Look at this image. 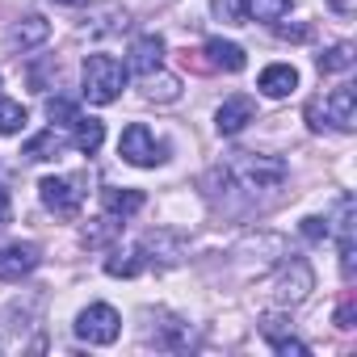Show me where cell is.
Returning <instances> with one entry per match:
<instances>
[{
    "mask_svg": "<svg viewBox=\"0 0 357 357\" xmlns=\"http://www.w3.org/2000/svg\"><path fill=\"white\" fill-rule=\"evenodd\" d=\"M143 80V97L147 101H160V105H168V101H176V97H181V80H176V76H168V72H147V76H139Z\"/></svg>",
    "mask_w": 357,
    "mask_h": 357,
    "instance_id": "e0dca14e",
    "label": "cell"
},
{
    "mask_svg": "<svg viewBox=\"0 0 357 357\" xmlns=\"http://www.w3.org/2000/svg\"><path fill=\"white\" fill-rule=\"evenodd\" d=\"M126 63H118L114 55H89L80 68V93L89 105H109L126 89Z\"/></svg>",
    "mask_w": 357,
    "mask_h": 357,
    "instance_id": "7a4b0ae2",
    "label": "cell"
},
{
    "mask_svg": "<svg viewBox=\"0 0 357 357\" xmlns=\"http://www.w3.org/2000/svg\"><path fill=\"white\" fill-rule=\"evenodd\" d=\"M160 349H185L194 336H190V324L185 319H164V332L160 336H151Z\"/></svg>",
    "mask_w": 357,
    "mask_h": 357,
    "instance_id": "cb8c5ba5",
    "label": "cell"
},
{
    "mask_svg": "<svg viewBox=\"0 0 357 357\" xmlns=\"http://www.w3.org/2000/svg\"><path fill=\"white\" fill-rule=\"evenodd\" d=\"M353 231H357V206L344 194L336 219H328V236H336V244H340V273L344 278H353V252H357V236Z\"/></svg>",
    "mask_w": 357,
    "mask_h": 357,
    "instance_id": "ba28073f",
    "label": "cell"
},
{
    "mask_svg": "<svg viewBox=\"0 0 357 357\" xmlns=\"http://www.w3.org/2000/svg\"><path fill=\"white\" fill-rule=\"evenodd\" d=\"M307 34H311L307 26H294V30H290V26H278V38H294V43H303Z\"/></svg>",
    "mask_w": 357,
    "mask_h": 357,
    "instance_id": "1f68e13d",
    "label": "cell"
},
{
    "mask_svg": "<svg viewBox=\"0 0 357 357\" xmlns=\"http://www.w3.org/2000/svg\"><path fill=\"white\" fill-rule=\"evenodd\" d=\"M206 55H211V63L215 68H223V72H240L244 63H248V55H244V47L240 43H227V38H206V47H202Z\"/></svg>",
    "mask_w": 357,
    "mask_h": 357,
    "instance_id": "9a60e30c",
    "label": "cell"
},
{
    "mask_svg": "<svg viewBox=\"0 0 357 357\" xmlns=\"http://www.w3.org/2000/svg\"><path fill=\"white\" fill-rule=\"evenodd\" d=\"M43 252L38 244H5L0 248V282H22L38 269Z\"/></svg>",
    "mask_w": 357,
    "mask_h": 357,
    "instance_id": "9c48e42d",
    "label": "cell"
},
{
    "mask_svg": "<svg viewBox=\"0 0 357 357\" xmlns=\"http://www.w3.org/2000/svg\"><path fill=\"white\" fill-rule=\"evenodd\" d=\"M336 328H353V303H344V307L336 311Z\"/></svg>",
    "mask_w": 357,
    "mask_h": 357,
    "instance_id": "d6a6232c",
    "label": "cell"
},
{
    "mask_svg": "<svg viewBox=\"0 0 357 357\" xmlns=\"http://www.w3.org/2000/svg\"><path fill=\"white\" fill-rule=\"evenodd\" d=\"M311 290H315V273H311V265H307V261H298V257L282 261V265L273 269V278L265 282V298H269L273 307H282V311H290V307L307 303V294H311Z\"/></svg>",
    "mask_w": 357,
    "mask_h": 357,
    "instance_id": "3957f363",
    "label": "cell"
},
{
    "mask_svg": "<svg viewBox=\"0 0 357 357\" xmlns=\"http://www.w3.org/2000/svg\"><path fill=\"white\" fill-rule=\"evenodd\" d=\"M55 5H84V0H55Z\"/></svg>",
    "mask_w": 357,
    "mask_h": 357,
    "instance_id": "836d02e7",
    "label": "cell"
},
{
    "mask_svg": "<svg viewBox=\"0 0 357 357\" xmlns=\"http://www.w3.org/2000/svg\"><path fill=\"white\" fill-rule=\"evenodd\" d=\"M118 155H122L126 164H135V168H155V164L168 160V143L155 139L147 126L135 122V126L122 130V139H118Z\"/></svg>",
    "mask_w": 357,
    "mask_h": 357,
    "instance_id": "5b68a950",
    "label": "cell"
},
{
    "mask_svg": "<svg viewBox=\"0 0 357 357\" xmlns=\"http://www.w3.org/2000/svg\"><path fill=\"white\" fill-rule=\"evenodd\" d=\"M328 9H332L336 17H353V13H357V0H328Z\"/></svg>",
    "mask_w": 357,
    "mask_h": 357,
    "instance_id": "f546056e",
    "label": "cell"
},
{
    "mask_svg": "<svg viewBox=\"0 0 357 357\" xmlns=\"http://www.w3.org/2000/svg\"><path fill=\"white\" fill-rule=\"evenodd\" d=\"M211 13L227 26H244L248 13H244V0H211Z\"/></svg>",
    "mask_w": 357,
    "mask_h": 357,
    "instance_id": "83f0119b",
    "label": "cell"
},
{
    "mask_svg": "<svg viewBox=\"0 0 357 357\" xmlns=\"http://www.w3.org/2000/svg\"><path fill=\"white\" fill-rule=\"evenodd\" d=\"M101 143H105V126L97 122V118H76V126H72V147L80 151V155H97L101 151Z\"/></svg>",
    "mask_w": 357,
    "mask_h": 357,
    "instance_id": "2e32d148",
    "label": "cell"
},
{
    "mask_svg": "<svg viewBox=\"0 0 357 357\" xmlns=\"http://www.w3.org/2000/svg\"><path fill=\"white\" fill-rule=\"evenodd\" d=\"M252 118H257V105H252V97L236 93V97H227V101L215 109V130H219V135H240V130H244Z\"/></svg>",
    "mask_w": 357,
    "mask_h": 357,
    "instance_id": "30bf717a",
    "label": "cell"
},
{
    "mask_svg": "<svg viewBox=\"0 0 357 357\" xmlns=\"http://www.w3.org/2000/svg\"><path fill=\"white\" fill-rule=\"evenodd\" d=\"M118 231H122V219H114V215H101L93 227H84V244H93V248H97V244H109Z\"/></svg>",
    "mask_w": 357,
    "mask_h": 357,
    "instance_id": "4316f807",
    "label": "cell"
},
{
    "mask_svg": "<svg viewBox=\"0 0 357 357\" xmlns=\"http://www.w3.org/2000/svg\"><path fill=\"white\" fill-rule=\"evenodd\" d=\"M38 198L55 219H76L80 206H84V190H80V181H72V176H43Z\"/></svg>",
    "mask_w": 357,
    "mask_h": 357,
    "instance_id": "8992f818",
    "label": "cell"
},
{
    "mask_svg": "<svg viewBox=\"0 0 357 357\" xmlns=\"http://www.w3.org/2000/svg\"><path fill=\"white\" fill-rule=\"evenodd\" d=\"M63 151V135L51 126V130H43V135H34V139H26V147H22V155L26 160H55Z\"/></svg>",
    "mask_w": 357,
    "mask_h": 357,
    "instance_id": "ffe728a7",
    "label": "cell"
},
{
    "mask_svg": "<svg viewBox=\"0 0 357 357\" xmlns=\"http://www.w3.org/2000/svg\"><path fill=\"white\" fill-rule=\"evenodd\" d=\"M30 122L26 105L22 101H9V97H0V135H22Z\"/></svg>",
    "mask_w": 357,
    "mask_h": 357,
    "instance_id": "603a6c76",
    "label": "cell"
},
{
    "mask_svg": "<svg viewBox=\"0 0 357 357\" xmlns=\"http://www.w3.org/2000/svg\"><path fill=\"white\" fill-rule=\"evenodd\" d=\"M47 34H51V22L38 17V13H30V17H22V22L9 26L5 43H9V51H34V47L47 43Z\"/></svg>",
    "mask_w": 357,
    "mask_h": 357,
    "instance_id": "8fae6325",
    "label": "cell"
},
{
    "mask_svg": "<svg viewBox=\"0 0 357 357\" xmlns=\"http://www.w3.org/2000/svg\"><path fill=\"white\" fill-rule=\"evenodd\" d=\"M9 223H13V202H9L5 185H0V227H9Z\"/></svg>",
    "mask_w": 357,
    "mask_h": 357,
    "instance_id": "4dcf8cb0",
    "label": "cell"
},
{
    "mask_svg": "<svg viewBox=\"0 0 357 357\" xmlns=\"http://www.w3.org/2000/svg\"><path fill=\"white\" fill-rule=\"evenodd\" d=\"M47 118H51L55 126L72 130V126H76V118H80V105H76V101H68V97H51V101H47Z\"/></svg>",
    "mask_w": 357,
    "mask_h": 357,
    "instance_id": "d4e9b609",
    "label": "cell"
},
{
    "mask_svg": "<svg viewBox=\"0 0 357 357\" xmlns=\"http://www.w3.org/2000/svg\"><path fill=\"white\" fill-rule=\"evenodd\" d=\"M143 265H147L143 244H130V248H118V252L105 261V273H109V278H135Z\"/></svg>",
    "mask_w": 357,
    "mask_h": 357,
    "instance_id": "ac0fdd59",
    "label": "cell"
},
{
    "mask_svg": "<svg viewBox=\"0 0 357 357\" xmlns=\"http://www.w3.org/2000/svg\"><path fill=\"white\" fill-rule=\"evenodd\" d=\"M143 211V194L139 190H105V215L114 219H130Z\"/></svg>",
    "mask_w": 357,
    "mask_h": 357,
    "instance_id": "44dd1931",
    "label": "cell"
},
{
    "mask_svg": "<svg viewBox=\"0 0 357 357\" xmlns=\"http://www.w3.org/2000/svg\"><path fill=\"white\" fill-rule=\"evenodd\" d=\"M257 89H261L265 97H273V101H282V97H290V93L298 89V68H294V63H269V68L261 72V80H257Z\"/></svg>",
    "mask_w": 357,
    "mask_h": 357,
    "instance_id": "4fadbf2b",
    "label": "cell"
},
{
    "mask_svg": "<svg viewBox=\"0 0 357 357\" xmlns=\"http://www.w3.org/2000/svg\"><path fill=\"white\" fill-rule=\"evenodd\" d=\"M294 9V0H244V13L257 22H282Z\"/></svg>",
    "mask_w": 357,
    "mask_h": 357,
    "instance_id": "7402d4cb",
    "label": "cell"
},
{
    "mask_svg": "<svg viewBox=\"0 0 357 357\" xmlns=\"http://www.w3.org/2000/svg\"><path fill=\"white\" fill-rule=\"evenodd\" d=\"M353 68V47L349 43H336L319 55V72H349Z\"/></svg>",
    "mask_w": 357,
    "mask_h": 357,
    "instance_id": "484cf974",
    "label": "cell"
},
{
    "mask_svg": "<svg viewBox=\"0 0 357 357\" xmlns=\"http://www.w3.org/2000/svg\"><path fill=\"white\" fill-rule=\"evenodd\" d=\"M261 332H265L269 349H273V353H282V357H307V353H311L294 332H282V319H278V315H269V319L261 324Z\"/></svg>",
    "mask_w": 357,
    "mask_h": 357,
    "instance_id": "5bb4252c",
    "label": "cell"
},
{
    "mask_svg": "<svg viewBox=\"0 0 357 357\" xmlns=\"http://www.w3.org/2000/svg\"><path fill=\"white\" fill-rule=\"evenodd\" d=\"M143 252H155L151 261H160V265H176V261L185 257V244L176 240V236H168V231H151L143 240Z\"/></svg>",
    "mask_w": 357,
    "mask_h": 357,
    "instance_id": "d6986e66",
    "label": "cell"
},
{
    "mask_svg": "<svg viewBox=\"0 0 357 357\" xmlns=\"http://www.w3.org/2000/svg\"><path fill=\"white\" fill-rule=\"evenodd\" d=\"M160 63H164V38H160V34H139V38L130 43L126 72H135V76H147V72H155Z\"/></svg>",
    "mask_w": 357,
    "mask_h": 357,
    "instance_id": "7c38bea8",
    "label": "cell"
},
{
    "mask_svg": "<svg viewBox=\"0 0 357 357\" xmlns=\"http://www.w3.org/2000/svg\"><path fill=\"white\" fill-rule=\"evenodd\" d=\"M307 118H311V130H324V122H332L336 130H353V122H357V89L336 84L324 101L307 105Z\"/></svg>",
    "mask_w": 357,
    "mask_h": 357,
    "instance_id": "277c9868",
    "label": "cell"
},
{
    "mask_svg": "<svg viewBox=\"0 0 357 357\" xmlns=\"http://www.w3.org/2000/svg\"><path fill=\"white\" fill-rule=\"evenodd\" d=\"M118 332H122V315L109 303H89L76 315V336L89 340V344H114Z\"/></svg>",
    "mask_w": 357,
    "mask_h": 357,
    "instance_id": "52a82bcc",
    "label": "cell"
},
{
    "mask_svg": "<svg viewBox=\"0 0 357 357\" xmlns=\"http://www.w3.org/2000/svg\"><path fill=\"white\" fill-rule=\"evenodd\" d=\"M303 236L307 240H328V219H319V215L303 219Z\"/></svg>",
    "mask_w": 357,
    "mask_h": 357,
    "instance_id": "f1b7e54d",
    "label": "cell"
},
{
    "mask_svg": "<svg viewBox=\"0 0 357 357\" xmlns=\"http://www.w3.org/2000/svg\"><path fill=\"white\" fill-rule=\"evenodd\" d=\"M223 176L236 185V190H244V194H273V190H282L286 185V164L278 160V155H261V151H240L227 168H223Z\"/></svg>",
    "mask_w": 357,
    "mask_h": 357,
    "instance_id": "6da1fadb",
    "label": "cell"
}]
</instances>
